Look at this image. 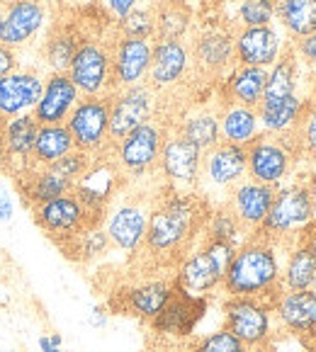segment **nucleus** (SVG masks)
<instances>
[{
    "label": "nucleus",
    "instance_id": "1",
    "mask_svg": "<svg viewBox=\"0 0 316 352\" xmlns=\"http://www.w3.org/2000/svg\"><path fill=\"white\" fill-rule=\"evenodd\" d=\"M209 209L192 192H168L151 207L149 228L141 248L158 263H180L192 239L204 228Z\"/></svg>",
    "mask_w": 316,
    "mask_h": 352
},
{
    "label": "nucleus",
    "instance_id": "2",
    "mask_svg": "<svg viewBox=\"0 0 316 352\" xmlns=\"http://www.w3.org/2000/svg\"><path fill=\"white\" fill-rule=\"evenodd\" d=\"M282 267L277 248L270 239L255 233L236 248L222 287L229 296H253V299L275 301L282 292Z\"/></svg>",
    "mask_w": 316,
    "mask_h": 352
},
{
    "label": "nucleus",
    "instance_id": "3",
    "mask_svg": "<svg viewBox=\"0 0 316 352\" xmlns=\"http://www.w3.org/2000/svg\"><path fill=\"white\" fill-rule=\"evenodd\" d=\"M233 253H236V245L219 243V241H204L202 248L185 255L178 263V275L173 282L187 296L207 299V294H212L214 289L222 287L224 272H227Z\"/></svg>",
    "mask_w": 316,
    "mask_h": 352
},
{
    "label": "nucleus",
    "instance_id": "4",
    "mask_svg": "<svg viewBox=\"0 0 316 352\" xmlns=\"http://www.w3.org/2000/svg\"><path fill=\"white\" fill-rule=\"evenodd\" d=\"M297 155H302V144L297 131L290 134H265L260 131L249 146V177L270 187H280V182L290 175Z\"/></svg>",
    "mask_w": 316,
    "mask_h": 352
},
{
    "label": "nucleus",
    "instance_id": "5",
    "mask_svg": "<svg viewBox=\"0 0 316 352\" xmlns=\"http://www.w3.org/2000/svg\"><path fill=\"white\" fill-rule=\"evenodd\" d=\"M316 219V192L306 182H295L290 187L275 190L273 207L265 217L263 226L255 233L265 239H285L292 233H302Z\"/></svg>",
    "mask_w": 316,
    "mask_h": 352
},
{
    "label": "nucleus",
    "instance_id": "6",
    "mask_svg": "<svg viewBox=\"0 0 316 352\" xmlns=\"http://www.w3.org/2000/svg\"><path fill=\"white\" fill-rule=\"evenodd\" d=\"M109 104L112 95H81L63 124L71 131L78 151L90 155H107L112 151L109 141Z\"/></svg>",
    "mask_w": 316,
    "mask_h": 352
},
{
    "label": "nucleus",
    "instance_id": "7",
    "mask_svg": "<svg viewBox=\"0 0 316 352\" xmlns=\"http://www.w3.org/2000/svg\"><path fill=\"white\" fill-rule=\"evenodd\" d=\"M224 328L231 331L251 352H260L275 336L273 301L253 296H229L222 306Z\"/></svg>",
    "mask_w": 316,
    "mask_h": 352
},
{
    "label": "nucleus",
    "instance_id": "8",
    "mask_svg": "<svg viewBox=\"0 0 316 352\" xmlns=\"http://www.w3.org/2000/svg\"><path fill=\"white\" fill-rule=\"evenodd\" d=\"M168 129L163 126L161 120H151L146 124L136 126L134 131L120 139L112 146L109 155H112L114 166L120 168L122 175L141 177L151 173L158 166V155H161V146L166 139Z\"/></svg>",
    "mask_w": 316,
    "mask_h": 352
},
{
    "label": "nucleus",
    "instance_id": "9",
    "mask_svg": "<svg viewBox=\"0 0 316 352\" xmlns=\"http://www.w3.org/2000/svg\"><path fill=\"white\" fill-rule=\"evenodd\" d=\"M158 112V95L149 83H136L112 93L109 104V141L112 146L136 126L151 122Z\"/></svg>",
    "mask_w": 316,
    "mask_h": 352
},
{
    "label": "nucleus",
    "instance_id": "10",
    "mask_svg": "<svg viewBox=\"0 0 316 352\" xmlns=\"http://www.w3.org/2000/svg\"><path fill=\"white\" fill-rule=\"evenodd\" d=\"M204 151L197 148L192 141L171 129L163 139L161 155H158V170L168 180L176 192H190L200 187V173H202Z\"/></svg>",
    "mask_w": 316,
    "mask_h": 352
},
{
    "label": "nucleus",
    "instance_id": "11",
    "mask_svg": "<svg viewBox=\"0 0 316 352\" xmlns=\"http://www.w3.org/2000/svg\"><path fill=\"white\" fill-rule=\"evenodd\" d=\"M34 212V221L36 226L47 233L49 239L61 248L66 245L73 236L83 231L88 226H95V221L88 217V212L83 209V204L78 202V197L73 192L63 195V197H56L47 204H39Z\"/></svg>",
    "mask_w": 316,
    "mask_h": 352
},
{
    "label": "nucleus",
    "instance_id": "12",
    "mask_svg": "<svg viewBox=\"0 0 316 352\" xmlns=\"http://www.w3.org/2000/svg\"><path fill=\"white\" fill-rule=\"evenodd\" d=\"M73 85L81 95H112V56L98 42H81L71 66Z\"/></svg>",
    "mask_w": 316,
    "mask_h": 352
},
{
    "label": "nucleus",
    "instance_id": "13",
    "mask_svg": "<svg viewBox=\"0 0 316 352\" xmlns=\"http://www.w3.org/2000/svg\"><path fill=\"white\" fill-rule=\"evenodd\" d=\"M120 177L122 173L114 166V161H107V155H98L93 166L88 168V173L73 185V195L83 204V209L95 223L103 221V217L107 214L109 199L117 192Z\"/></svg>",
    "mask_w": 316,
    "mask_h": 352
},
{
    "label": "nucleus",
    "instance_id": "14",
    "mask_svg": "<svg viewBox=\"0 0 316 352\" xmlns=\"http://www.w3.org/2000/svg\"><path fill=\"white\" fill-rule=\"evenodd\" d=\"M246 177H249V158L244 146L219 141L214 148L204 151L200 185L229 192Z\"/></svg>",
    "mask_w": 316,
    "mask_h": 352
},
{
    "label": "nucleus",
    "instance_id": "15",
    "mask_svg": "<svg viewBox=\"0 0 316 352\" xmlns=\"http://www.w3.org/2000/svg\"><path fill=\"white\" fill-rule=\"evenodd\" d=\"M151 54H154V39H134V36H120L117 39V44L109 49V56H112V93L144 83L146 76H149Z\"/></svg>",
    "mask_w": 316,
    "mask_h": 352
},
{
    "label": "nucleus",
    "instance_id": "16",
    "mask_svg": "<svg viewBox=\"0 0 316 352\" xmlns=\"http://www.w3.org/2000/svg\"><path fill=\"white\" fill-rule=\"evenodd\" d=\"M190 49L182 44V39H156L146 83L156 90V95L173 90L190 71Z\"/></svg>",
    "mask_w": 316,
    "mask_h": 352
},
{
    "label": "nucleus",
    "instance_id": "17",
    "mask_svg": "<svg viewBox=\"0 0 316 352\" xmlns=\"http://www.w3.org/2000/svg\"><path fill=\"white\" fill-rule=\"evenodd\" d=\"M151 207L144 202H122L107 214L105 231L114 248L125 250V253H136L144 245L146 228H149Z\"/></svg>",
    "mask_w": 316,
    "mask_h": 352
},
{
    "label": "nucleus",
    "instance_id": "18",
    "mask_svg": "<svg viewBox=\"0 0 316 352\" xmlns=\"http://www.w3.org/2000/svg\"><path fill=\"white\" fill-rule=\"evenodd\" d=\"M275 190L277 187L263 185V182H255L251 177L241 180L236 187H231L227 195V207L233 212V217L239 219L241 226L249 233H255L263 226L265 217H268L270 207H273Z\"/></svg>",
    "mask_w": 316,
    "mask_h": 352
},
{
    "label": "nucleus",
    "instance_id": "19",
    "mask_svg": "<svg viewBox=\"0 0 316 352\" xmlns=\"http://www.w3.org/2000/svg\"><path fill=\"white\" fill-rule=\"evenodd\" d=\"M233 34L236 32L229 30V27H207L200 34L195 36V44H192V66L197 68L204 76H222L229 71L231 61L236 58L233 54Z\"/></svg>",
    "mask_w": 316,
    "mask_h": 352
},
{
    "label": "nucleus",
    "instance_id": "20",
    "mask_svg": "<svg viewBox=\"0 0 316 352\" xmlns=\"http://www.w3.org/2000/svg\"><path fill=\"white\" fill-rule=\"evenodd\" d=\"M280 34L270 25L265 27H241L233 34V54L239 66L270 68L282 54Z\"/></svg>",
    "mask_w": 316,
    "mask_h": 352
},
{
    "label": "nucleus",
    "instance_id": "21",
    "mask_svg": "<svg viewBox=\"0 0 316 352\" xmlns=\"http://www.w3.org/2000/svg\"><path fill=\"white\" fill-rule=\"evenodd\" d=\"M78 100H81V93L68 73H49V78H44V93L32 114L39 126L63 124Z\"/></svg>",
    "mask_w": 316,
    "mask_h": 352
},
{
    "label": "nucleus",
    "instance_id": "22",
    "mask_svg": "<svg viewBox=\"0 0 316 352\" xmlns=\"http://www.w3.org/2000/svg\"><path fill=\"white\" fill-rule=\"evenodd\" d=\"M44 93V78L36 71H12L0 78V114L12 120L32 112Z\"/></svg>",
    "mask_w": 316,
    "mask_h": 352
},
{
    "label": "nucleus",
    "instance_id": "23",
    "mask_svg": "<svg viewBox=\"0 0 316 352\" xmlns=\"http://www.w3.org/2000/svg\"><path fill=\"white\" fill-rule=\"evenodd\" d=\"M36 131H39V124H36L32 112H22L17 117H12V120H8L0 158H3V166H6V170L10 175H17V173L30 166Z\"/></svg>",
    "mask_w": 316,
    "mask_h": 352
},
{
    "label": "nucleus",
    "instance_id": "24",
    "mask_svg": "<svg viewBox=\"0 0 316 352\" xmlns=\"http://www.w3.org/2000/svg\"><path fill=\"white\" fill-rule=\"evenodd\" d=\"M15 177L17 192H20L22 202L30 209H36L39 204H47L56 197H63L68 192H73V182H68L66 177H61L52 166L47 168H34L27 166L25 170H20Z\"/></svg>",
    "mask_w": 316,
    "mask_h": 352
},
{
    "label": "nucleus",
    "instance_id": "25",
    "mask_svg": "<svg viewBox=\"0 0 316 352\" xmlns=\"http://www.w3.org/2000/svg\"><path fill=\"white\" fill-rule=\"evenodd\" d=\"M47 22V6L42 0H22L15 6L6 8L3 17V32H0V44L17 49L34 39L39 30Z\"/></svg>",
    "mask_w": 316,
    "mask_h": 352
},
{
    "label": "nucleus",
    "instance_id": "26",
    "mask_svg": "<svg viewBox=\"0 0 316 352\" xmlns=\"http://www.w3.org/2000/svg\"><path fill=\"white\" fill-rule=\"evenodd\" d=\"M275 321L295 336H311L316 333V294L311 289L285 292L273 301Z\"/></svg>",
    "mask_w": 316,
    "mask_h": 352
},
{
    "label": "nucleus",
    "instance_id": "27",
    "mask_svg": "<svg viewBox=\"0 0 316 352\" xmlns=\"http://www.w3.org/2000/svg\"><path fill=\"white\" fill-rule=\"evenodd\" d=\"M204 309H207V299H197V296H187L176 287V294L166 304V309L151 321V326L158 333H168V336H187L197 321L202 318Z\"/></svg>",
    "mask_w": 316,
    "mask_h": 352
},
{
    "label": "nucleus",
    "instance_id": "28",
    "mask_svg": "<svg viewBox=\"0 0 316 352\" xmlns=\"http://www.w3.org/2000/svg\"><path fill=\"white\" fill-rule=\"evenodd\" d=\"M265 80H268V68L236 66L224 80L222 102H233L258 109L265 93Z\"/></svg>",
    "mask_w": 316,
    "mask_h": 352
},
{
    "label": "nucleus",
    "instance_id": "29",
    "mask_svg": "<svg viewBox=\"0 0 316 352\" xmlns=\"http://www.w3.org/2000/svg\"><path fill=\"white\" fill-rule=\"evenodd\" d=\"M176 294V282L171 280H151L144 285L131 287L125 294V309L129 311L131 316L144 318V321H154L166 304Z\"/></svg>",
    "mask_w": 316,
    "mask_h": 352
},
{
    "label": "nucleus",
    "instance_id": "30",
    "mask_svg": "<svg viewBox=\"0 0 316 352\" xmlns=\"http://www.w3.org/2000/svg\"><path fill=\"white\" fill-rule=\"evenodd\" d=\"M297 78H299V58H297L295 49L285 47L280 56H277V61L268 71L260 107H270V104H277L282 100L297 95Z\"/></svg>",
    "mask_w": 316,
    "mask_h": 352
},
{
    "label": "nucleus",
    "instance_id": "31",
    "mask_svg": "<svg viewBox=\"0 0 316 352\" xmlns=\"http://www.w3.org/2000/svg\"><path fill=\"white\" fill-rule=\"evenodd\" d=\"M219 131H222V141L246 148L260 134L258 109L222 102V107H219Z\"/></svg>",
    "mask_w": 316,
    "mask_h": 352
},
{
    "label": "nucleus",
    "instance_id": "32",
    "mask_svg": "<svg viewBox=\"0 0 316 352\" xmlns=\"http://www.w3.org/2000/svg\"><path fill=\"white\" fill-rule=\"evenodd\" d=\"M76 148L71 139V131L66 124H44L39 126L34 139V148L30 155V166L34 168H47L54 166L59 158H63L66 153Z\"/></svg>",
    "mask_w": 316,
    "mask_h": 352
},
{
    "label": "nucleus",
    "instance_id": "33",
    "mask_svg": "<svg viewBox=\"0 0 316 352\" xmlns=\"http://www.w3.org/2000/svg\"><path fill=\"white\" fill-rule=\"evenodd\" d=\"M178 134H182L187 141L197 146V148L209 151L222 141V131H219V109H197L182 117L178 126H173Z\"/></svg>",
    "mask_w": 316,
    "mask_h": 352
},
{
    "label": "nucleus",
    "instance_id": "34",
    "mask_svg": "<svg viewBox=\"0 0 316 352\" xmlns=\"http://www.w3.org/2000/svg\"><path fill=\"white\" fill-rule=\"evenodd\" d=\"M304 107L306 100L297 98V95H292V98L282 100L277 104H270V107H258L260 129L265 134H290V131H297Z\"/></svg>",
    "mask_w": 316,
    "mask_h": 352
},
{
    "label": "nucleus",
    "instance_id": "35",
    "mask_svg": "<svg viewBox=\"0 0 316 352\" xmlns=\"http://www.w3.org/2000/svg\"><path fill=\"white\" fill-rule=\"evenodd\" d=\"M275 17L282 22L292 39L316 32V0H275Z\"/></svg>",
    "mask_w": 316,
    "mask_h": 352
},
{
    "label": "nucleus",
    "instance_id": "36",
    "mask_svg": "<svg viewBox=\"0 0 316 352\" xmlns=\"http://www.w3.org/2000/svg\"><path fill=\"white\" fill-rule=\"evenodd\" d=\"M314 277H316V258L309 250V245L304 241H299L290 250V258H287V265L282 270L280 285L285 292H304L311 289Z\"/></svg>",
    "mask_w": 316,
    "mask_h": 352
},
{
    "label": "nucleus",
    "instance_id": "37",
    "mask_svg": "<svg viewBox=\"0 0 316 352\" xmlns=\"http://www.w3.org/2000/svg\"><path fill=\"white\" fill-rule=\"evenodd\" d=\"M156 39H182L190 30L192 10L182 0H161L154 8Z\"/></svg>",
    "mask_w": 316,
    "mask_h": 352
},
{
    "label": "nucleus",
    "instance_id": "38",
    "mask_svg": "<svg viewBox=\"0 0 316 352\" xmlns=\"http://www.w3.org/2000/svg\"><path fill=\"white\" fill-rule=\"evenodd\" d=\"M204 233H207V241H219V243H229L239 248L246 241V228L241 226V221L233 217V212L227 204H219V207L209 209L207 219H204Z\"/></svg>",
    "mask_w": 316,
    "mask_h": 352
},
{
    "label": "nucleus",
    "instance_id": "39",
    "mask_svg": "<svg viewBox=\"0 0 316 352\" xmlns=\"http://www.w3.org/2000/svg\"><path fill=\"white\" fill-rule=\"evenodd\" d=\"M109 245H112V243H109L105 226L95 223V226L83 228L78 236H73V239L68 241L66 245H61V248H63V253H66L68 258L78 260V263H93V260H98L100 255L109 248Z\"/></svg>",
    "mask_w": 316,
    "mask_h": 352
},
{
    "label": "nucleus",
    "instance_id": "40",
    "mask_svg": "<svg viewBox=\"0 0 316 352\" xmlns=\"http://www.w3.org/2000/svg\"><path fill=\"white\" fill-rule=\"evenodd\" d=\"M78 47H81V42L73 32H54L47 39V66L52 68V73H68V66H71Z\"/></svg>",
    "mask_w": 316,
    "mask_h": 352
},
{
    "label": "nucleus",
    "instance_id": "41",
    "mask_svg": "<svg viewBox=\"0 0 316 352\" xmlns=\"http://www.w3.org/2000/svg\"><path fill=\"white\" fill-rule=\"evenodd\" d=\"M120 34L134 36V39H156V17L154 8H134L127 17L120 20Z\"/></svg>",
    "mask_w": 316,
    "mask_h": 352
},
{
    "label": "nucleus",
    "instance_id": "42",
    "mask_svg": "<svg viewBox=\"0 0 316 352\" xmlns=\"http://www.w3.org/2000/svg\"><path fill=\"white\" fill-rule=\"evenodd\" d=\"M275 17V0H241L239 22L241 27H265Z\"/></svg>",
    "mask_w": 316,
    "mask_h": 352
},
{
    "label": "nucleus",
    "instance_id": "43",
    "mask_svg": "<svg viewBox=\"0 0 316 352\" xmlns=\"http://www.w3.org/2000/svg\"><path fill=\"white\" fill-rule=\"evenodd\" d=\"M93 161H95V155H90V153H83V151H78V148H73L71 153H66L63 158H59L56 163H54V170L59 173L61 177H66L68 182H73L76 185L81 177L88 173V168L93 166Z\"/></svg>",
    "mask_w": 316,
    "mask_h": 352
},
{
    "label": "nucleus",
    "instance_id": "44",
    "mask_svg": "<svg viewBox=\"0 0 316 352\" xmlns=\"http://www.w3.org/2000/svg\"><path fill=\"white\" fill-rule=\"evenodd\" d=\"M195 352H251L231 331L222 328L217 333H209L195 345Z\"/></svg>",
    "mask_w": 316,
    "mask_h": 352
},
{
    "label": "nucleus",
    "instance_id": "45",
    "mask_svg": "<svg viewBox=\"0 0 316 352\" xmlns=\"http://www.w3.org/2000/svg\"><path fill=\"white\" fill-rule=\"evenodd\" d=\"M297 136H299L302 153L316 155V98L314 102H306L302 122L297 126Z\"/></svg>",
    "mask_w": 316,
    "mask_h": 352
},
{
    "label": "nucleus",
    "instance_id": "46",
    "mask_svg": "<svg viewBox=\"0 0 316 352\" xmlns=\"http://www.w3.org/2000/svg\"><path fill=\"white\" fill-rule=\"evenodd\" d=\"M292 49H295L297 58H302L309 66H316V32L302 36V39H295V47Z\"/></svg>",
    "mask_w": 316,
    "mask_h": 352
},
{
    "label": "nucleus",
    "instance_id": "47",
    "mask_svg": "<svg viewBox=\"0 0 316 352\" xmlns=\"http://www.w3.org/2000/svg\"><path fill=\"white\" fill-rule=\"evenodd\" d=\"M136 3H139V0H103L105 10H107L117 22H120L122 17L129 15V12L136 8Z\"/></svg>",
    "mask_w": 316,
    "mask_h": 352
},
{
    "label": "nucleus",
    "instance_id": "48",
    "mask_svg": "<svg viewBox=\"0 0 316 352\" xmlns=\"http://www.w3.org/2000/svg\"><path fill=\"white\" fill-rule=\"evenodd\" d=\"M17 71V54L15 49L0 44V78L8 76V73Z\"/></svg>",
    "mask_w": 316,
    "mask_h": 352
},
{
    "label": "nucleus",
    "instance_id": "49",
    "mask_svg": "<svg viewBox=\"0 0 316 352\" xmlns=\"http://www.w3.org/2000/svg\"><path fill=\"white\" fill-rule=\"evenodd\" d=\"M39 350L42 352H63L61 350V336L52 333V336H42L39 338Z\"/></svg>",
    "mask_w": 316,
    "mask_h": 352
},
{
    "label": "nucleus",
    "instance_id": "50",
    "mask_svg": "<svg viewBox=\"0 0 316 352\" xmlns=\"http://www.w3.org/2000/svg\"><path fill=\"white\" fill-rule=\"evenodd\" d=\"M107 321H109L107 309H103V306H95V309L90 311L88 323H90L93 328H105V326H107Z\"/></svg>",
    "mask_w": 316,
    "mask_h": 352
},
{
    "label": "nucleus",
    "instance_id": "51",
    "mask_svg": "<svg viewBox=\"0 0 316 352\" xmlns=\"http://www.w3.org/2000/svg\"><path fill=\"white\" fill-rule=\"evenodd\" d=\"M302 233H304V239H302V241H304V243L309 245V250L314 253V258H316V219Z\"/></svg>",
    "mask_w": 316,
    "mask_h": 352
},
{
    "label": "nucleus",
    "instance_id": "52",
    "mask_svg": "<svg viewBox=\"0 0 316 352\" xmlns=\"http://www.w3.org/2000/svg\"><path fill=\"white\" fill-rule=\"evenodd\" d=\"M10 217H12V204H10V199L6 197V192L0 190V221L8 223Z\"/></svg>",
    "mask_w": 316,
    "mask_h": 352
},
{
    "label": "nucleus",
    "instance_id": "53",
    "mask_svg": "<svg viewBox=\"0 0 316 352\" xmlns=\"http://www.w3.org/2000/svg\"><path fill=\"white\" fill-rule=\"evenodd\" d=\"M6 126H8V117L0 114V148H3V134H6Z\"/></svg>",
    "mask_w": 316,
    "mask_h": 352
},
{
    "label": "nucleus",
    "instance_id": "54",
    "mask_svg": "<svg viewBox=\"0 0 316 352\" xmlns=\"http://www.w3.org/2000/svg\"><path fill=\"white\" fill-rule=\"evenodd\" d=\"M15 3H22V0H0V8H10Z\"/></svg>",
    "mask_w": 316,
    "mask_h": 352
},
{
    "label": "nucleus",
    "instance_id": "55",
    "mask_svg": "<svg viewBox=\"0 0 316 352\" xmlns=\"http://www.w3.org/2000/svg\"><path fill=\"white\" fill-rule=\"evenodd\" d=\"M3 17H6V8H0V32H3Z\"/></svg>",
    "mask_w": 316,
    "mask_h": 352
},
{
    "label": "nucleus",
    "instance_id": "56",
    "mask_svg": "<svg viewBox=\"0 0 316 352\" xmlns=\"http://www.w3.org/2000/svg\"><path fill=\"white\" fill-rule=\"evenodd\" d=\"M311 292H316V277H314V282H311Z\"/></svg>",
    "mask_w": 316,
    "mask_h": 352
},
{
    "label": "nucleus",
    "instance_id": "57",
    "mask_svg": "<svg viewBox=\"0 0 316 352\" xmlns=\"http://www.w3.org/2000/svg\"><path fill=\"white\" fill-rule=\"evenodd\" d=\"M0 352H17V350H0Z\"/></svg>",
    "mask_w": 316,
    "mask_h": 352
},
{
    "label": "nucleus",
    "instance_id": "58",
    "mask_svg": "<svg viewBox=\"0 0 316 352\" xmlns=\"http://www.w3.org/2000/svg\"><path fill=\"white\" fill-rule=\"evenodd\" d=\"M314 294H316V292H314Z\"/></svg>",
    "mask_w": 316,
    "mask_h": 352
}]
</instances>
